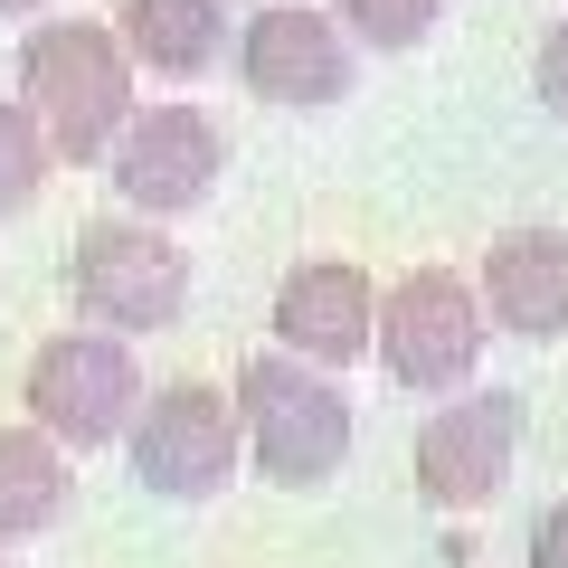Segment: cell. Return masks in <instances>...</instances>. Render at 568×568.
I'll use <instances>...</instances> for the list:
<instances>
[{"label": "cell", "instance_id": "obj_18", "mask_svg": "<svg viewBox=\"0 0 568 568\" xmlns=\"http://www.w3.org/2000/svg\"><path fill=\"white\" fill-rule=\"evenodd\" d=\"M48 0H0V20H39Z\"/></svg>", "mask_w": 568, "mask_h": 568}, {"label": "cell", "instance_id": "obj_2", "mask_svg": "<svg viewBox=\"0 0 568 568\" xmlns=\"http://www.w3.org/2000/svg\"><path fill=\"white\" fill-rule=\"evenodd\" d=\"M237 417H246V455L265 484L284 493H323L351 455V398L342 369H313L294 351H256L237 369Z\"/></svg>", "mask_w": 568, "mask_h": 568}, {"label": "cell", "instance_id": "obj_16", "mask_svg": "<svg viewBox=\"0 0 568 568\" xmlns=\"http://www.w3.org/2000/svg\"><path fill=\"white\" fill-rule=\"evenodd\" d=\"M530 95H540L549 114L568 123V20H549V39H540V58H530Z\"/></svg>", "mask_w": 568, "mask_h": 568}, {"label": "cell", "instance_id": "obj_8", "mask_svg": "<svg viewBox=\"0 0 568 568\" xmlns=\"http://www.w3.org/2000/svg\"><path fill=\"white\" fill-rule=\"evenodd\" d=\"M511 455H521V398L511 388H455L417 426V493L436 511H484L511 484Z\"/></svg>", "mask_w": 568, "mask_h": 568}, {"label": "cell", "instance_id": "obj_19", "mask_svg": "<svg viewBox=\"0 0 568 568\" xmlns=\"http://www.w3.org/2000/svg\"><path fill=\"white\" fill-rule=\"evenodd\" d=\"M0 568H10V559H0Z\"/></svg>", "mask_w": 568, "mask_h": 568}, {"label": "cell", "instance_id": "obj_11", "mask_svg": "<svg viewBox=\"0 0 568 568\" xmlns=\"http://www.w3.org/2000/svg\"><path fill=\"white\" fill-rule=\"evenodd\" d=\"M484 313L493 332H521V342H559L568 332V227H503L484 246Z\"/></svg>", "mask_w": 568, "mask_h": 568}, {"label": "cell", "instance_id": "obj_15", "mask_svg": "<svg viewBox=\"0 0 568 568\" xmlns=\"http://www.w3.org/2000/svg\"><path fill=\"white\" fill-rule=\"evenodd\" d=\"M332 20L361 48H426L446 10H436V0H332Z\"/></svg>", "mask_w": 568, "mask_h": 568}, {"label": "cell", "instance_id": "obj_7", "mask_svg": "<svg viewBox=\"0 0 568 568\" xmlns=\"http://www.w3.org/2000/svg\"><path fill=\"white\" fill-rule=\"evenodd\" d=\"M104 162H114V190L133 219H190L227 171V133L200 104H133V123Z\"/></svg>", "mask_w": 568, "mask_h": 568}, {"label": "cell", "instance_id": "obj_12", "mask_svg": "<svg viewBox=\"0 0 568 568\" xmlns=\"http://www.w3.org/2000/svg\"><path fill=\"white\" fill-rule=\"evenodd\" d=\"M123 48H133V67H152V77H209V67L227 58V0H123Z\"/></svg>", "mask_w": 568, "mask_h": 568}, {"label": "cell", "instance_id": "obj_1", "mask_svg": "<svg viewBox=\"0 0 568 568\" xmlns=\"http://www.w3.org/2000/svg\"><path fill=\"white\" fill-rule=\"evenodd\" d=\"M20 104L48 123L58 162H104L133 123V48L104 20H39L20 39Z\"/></svg>", "mask_w": 568, "mask_h": 568}, {"label": "cell", "instance_id": "obj_17", "mask_svg": "<svg viewBox=\"0 0 568 568\" xmlns=\"http://www.w3.org/2000/svg\"><path fill=\"white\" fill-rule=\"evenodd\" d=\"M530 568H568V503H549L530 521Z\"/></svg>", "mask_w": 568, "mask_h": 568}, {"label": "cell", "instance_id": "obj_6", "mask_svg": "<svg viewBox=\"0 0 568 568\" xmlns=\"http://www.w3.org/2000/svg\"><path fill=\"white\" fill-rule=\"evenodd\" d=\"M142 398H152V388H142V361H133L123 332L77 323V332H58V342H39V361H29V426H48L67 455L133 436Z\"/></svg>", "mask_w": 568, "mask_h": 568}, {"label": "cell", "instance_id": "obj_10", "mask_svg": "<svg viewBox=\"0 0 568 568\" xmlns=\"http://www.w3.org/2000/svg\"><path fill=\"white\" fill-rule=\"evenodd\" d=\"M265 332H275V351H294L313 369H351L361 351H379V284L351 256H313L275 284V323Z\"/></svg>", "mask_w": 568, "mask_h": 568}, {"label": "cell", "instance_id": "obj_9", "mask_svg": "<svg viewBox=\"0 0 568 568\" xmlns=\"http://www.w3.org/2000/svg\"><path fill=\"white\" fill-rule=\"evenodd\" d=\"M351 48H361V39H351L332 10L275 0V10H256V20H237V77H246V95L313 114V104H342L351 95V77H361Z\"/></svg>", "mask_w": 568, "mask_h": 568}, {"label": "cell", "instance_id": "obj_4", "mask_svg": "<svg viewBox=\"0 0 568 568\" xmlns=\"http://www.w3.org/2000/svg\"><path fill=\"white\" fill-rule=\"evenodd\" d=\"M484 332H493L484 284L455 275V265H407L379 294V361H388V379L407 398H455V388H474Z\"/></svg>", "mask_w": 568, "mask_h": 568}, {"label": "cell", "instance_id": "obj_13", "mask_svg": "<svg viewBox=\"0 0 568 568\" xmlns=\"http://www.w3.org/2000/svg\"><path fill=\"white\" fill-rule=\"evenodd\" d=\"M67 503H77L67 446L48 426H0V540H29V530L67 521Z\"/></svg>", "mask_w": 568, "mask_h": 568}, {"label": "cell", "instance_id": "obj_14", "mask_svg": "<svg viewBox=\"0 0 568 568\" xmlns=\"http://www.w3.org/2000/svg\"><path fill=\"white\" fill-rule=\"evenodd\" d=\"M48 162H58L48 123L29 114L20 95H0V219H20V209L48 190Z\"/></svg>", "mask_w": 568, "mask_h": 568}, {"label": "cell", "instance_id": "obj_3", "mask_svg": "<svg viewBox=\"0 0 568 568\" xmlns=\"http://www.w3.org/2000/svg\"><path fill=\"white\" fill-rule=\"evenodd\" d=\"M67 294L77 323L95 332H171L190 313V246L162 219H85L77 256H67Z\"/></svg>", "mask_w": 568, "mask_h": 568}, {"label": "cell", "instance_id": "obj_5", "mask_svg": "<svg viewBox=\"0 0 568 568\" xmlns=\"http://www.w3.org/2000/svg\"><path fill=\"white\" fill-rule=\"evenodd\" d=\"M123 455H133V484L162 493V503H209V493H227L237 465H246L237 388H200V379L152 388L142 417H133V436H123Z\"/></svg>", "mask_w": 568, "mask_h": 568}]
</instances>
